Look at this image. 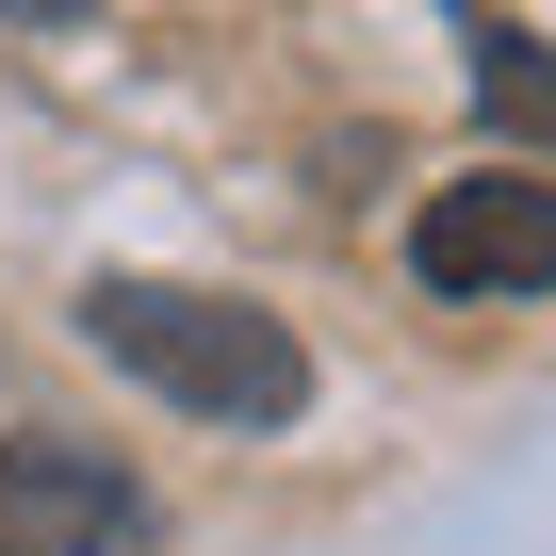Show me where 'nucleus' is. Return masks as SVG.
I'll use <instances>...</instances> for the list:
<instances>
[{
  "label": "nucleus",
  "mask_w": 556,
  "mask_h": 556,
  "mask_svg": "<svg viewBox=\"0 0 556 556\" xmlns=\"http://www.w3.org/2000/svg\"><path fill=\"white\" fill-rule=\"evenodd\" d=\"M83 344L115 377H148L164 409H213V426H295L312 409L295 328L245 312V295H197V278H99V295H83Z\"/></svg>",
  "instance_id": "obj_1"
},
{
  "label": "nucleus",
  "mask_w": 556,
  "mask_h": 556,
  "mask_svg": "<svg viewBox=\"0 0 556 556\" xmlns=\"http://www.w3.org/2000/svg\"><path fill=\"white\" fill-rule=\"evenodd\" d=\"M409 278H426V295H540V278H556V180L540 164L442 180L409 213Z\"/></svg>",
  "instance_id": "obj_2"
},
{
  "label": "nucleus",
  "mask_w": 556,
  "mask_h": 556,
  "mask_svg": "<svg viewBox=\"0 0 556 556\" xmlns=\"http://www.w3.org/2000/svg\"><path fill=\"white\" fill-rule=\"evenodd\" d=\"M131 540V475L83 442H0V556H115Z\"/></svg>",
  "instance_id": "obj_3"
},
{
  "label": "nucleus",
  "mask_w": 556,
  "mask_h": 556,
  "mask_svg": "<svg viewBox=\"0 0 556 556\" xmlns=\"http://www.w3.org/2000/svg\"><path fill=\"white\" fill-rule=\"evenodd\" d=\"M475 99H491L507 148H556V50H540V34H491V50H475Z\"/></svg>",
  "instance_id": "obj_4"
},
{
  "label": "nucleus",
  "mask_w": 556,
  "mask_h": 556,
  "mask_svg": "<svg viewBox=\"0 0 556 556\" xmlns=\"http://www.w3.org/2000/svg\"><path fill=\"white\" fill-rule=\"evenodd\" d=\"M0 17H83V0H0Z\"/></svg>",
  "instance_id": "obj_5"
}]
</instances>
